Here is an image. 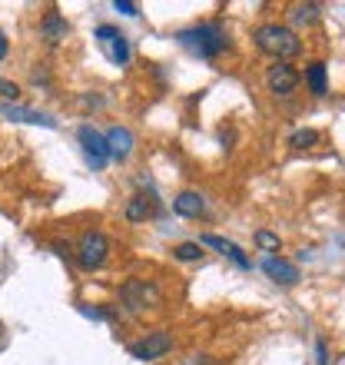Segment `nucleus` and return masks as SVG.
I'll use <instances>...</instances> for the list:
<instances>
[{"mask_svg": "<svg viewBox=\"0 0 345 365\" xmlns=\"http://www.w3.org/2000/svg\"><path fill=\"white\" fill-rule=\"evenodd\" d=\"M0 116H4V120H14V123H30V126L57 130V120H53L50 113H40V110H30V106H20V103H0Z\"/></svg>", "mask_w": 345, "mask_h": 365, "instance_id": "9b49d317", "label": "nucleus"}, {"mask_svg": "<svg viewBox=\"0 0 345 365\" xmlns=\"http://www.w3.org/2000/svg\"><path fill=\"white\" fill-rule=\"evenodd\" d=\"M299 70L292 67V63H272L266 73V83H269V93H276V96H289L292 90L299 87Z\"/></svg>", "mask_w": 345, "mask_h": 365, "instance_id": "1a4fd4ad", "label": "nucleus"}, {"mask_svg": "<svg viewBox=\"0 0 345 365\" xmlns=\"http://www.w3.org/2000/svg\"><path fill=\"white\" fill-rule=\"evenodd\" d=\"M0 349H4V339H0Z\"/></svg>", "mask_w": 345, "mask_h": 365, "instance_id": "a878e982", "label": "nucleus"}, {"mask_svg": "<svg viewBox=\"0 0 345 365\" xmlns=\"http://www.w3.org/2000/svg\"><path fill=\"white\" fill-rule=\"evenodd\" d=\"M259 266H262V272L282 289H289V286H296L299 282V266L296 262H289V259H282V256H266Z\"/></svg>", "mask_w": 345, "mask_h": 365, "instance_id": "f8f14e48", "label": "nucleus"}, {"mask_svg": "<svg viewBox=\"0 0 345 365\" xmlns=\"http://www.w3.org/2000/svg\"><path fill=\"white\" fill-rule=\"evenodd\" d=\"M126 352H130V359H136V362H156V359H163L172 352V336L166 329H153V332L140 336L136 342H130Z\"/></svg>", "mask_w": 345, "mask_h": 365, "instance_id": "39448f33", "label": "nucleus"}, {"mask_svg": "<svg viewBox=\"0 0 345 365\" xmlns=\"http://www.w3.org/2000/svg\"><path fill=\"white\" fill-rule=\"evenodd\" d=\"M77 143L80 150H83V160L90 170H106V163H110V150H106V136L96 130L93 123H83L77 130Z\"/></svg>", "mask_w": 345, "mask_h": 365, "instance_id": "0eeeda50", "label": "nucleus"}, {"mask_svg": "<svg viewBox=\"0 0 345 365\" xmlns=\"http://www.w3.org/2000/svg\"><path fill=\"white\" fill-rule=\"evenodd\" d=\"M252 40H256V47L262 50V53H269L276 63H289V57H296L299 50H302L299 34L282 27V24H262V27L252 34Z\"/></svg>", "mask_w": 345, "mask_h": 365, "instance_id": "f03ea898", "label": "nucleus"}, {"mask_svg": "<svg viewBox=\"0 0 345 365\" xmlns=\"http://www.w3.org/2000/svg\"><path fill=\"white\" fill-rule=\"evenodd\" d=\"M306 87L312 90V96H326L329 93V70L322 60L306 63Z\"/></svg>", "mask_w": 345, "mask_h": 365, "instance_id": "dca6fc26", "label": "nucleus"}, {"mask_svg": "<svg viewBox=\"0 0 345 365\" xmlns=\"http://www.w3.org/2000/svg\"><path fill=\"white\" fill-rule=\"evenodd\" d=\"M316 359H319V365H332V362H329V346H326V339H316Z\"/></svg>", "mask_w": 345, "mask_h": 365, "instance_id": "b1692460", "label": "nucleus"}, {"mask_svg": "<svg viewBox=\"0 0 345 365\" xmlns=\"http://www.w3.org/2000/svg\"><path fill=\"white\" fill-rule=\"evenodd\" d=\"M256 246L259 250H266V252H279V236L276 232H269V230H259L256 232Z\"/></svg>", "mask_w": 345, "mask_h": 365, "instance_id": "aec40b11", "label": "nucleus"}, {"mask_svg": "<svg viewBox=\"0 0 345 365\" xmlns=\"http://www.w3.org/2000/svg\"><path fill=\"white\" fill-rule=\"evenodd\" d=\"M70 34V24L60 17L57 10H47V17L40 20V37L47 40V43H60V40H67Z\"/></svg>", "mask_w": 345, "mask_h": 365, "instance_id": "2eb2a0df", "label": "nucleus"}, {"mask_svg": "<svg viewBox=\"0 0 345 365\" xmlns=\"http://www.w3.org/2000/svg\"><path fill=\"white\" fill-rule=\"evenodd\" d=\"M172 212L182 216V220H200L202 212H206V200H202V192H196V190L176 192V200H172Z\"/></svg>", "mask_w": 345, "mask_h": 365, "instance_id": "4468645a", "label": "nucleus"}, {"mask_svg": "<svg viewBox=\"0 0 345 365\" xmlns=\"http://www.w3.org/2000/svg\"><path fill=\"white\" fill-rule=\"evenodd\" d=\"M316 20H319L316 4H296L292 7V24H316Z\"/></svg>", "mask_w": 345, "mask_h": 365, "instance_id": "6ab92c4d", "label": "nucleus"}, {"mask_svg": "<svg viewBox=\"0 0 345 365\" xmlns=\"http://www.w3.org/2000/svg\"><path fill=\"white\" fill-rule=\"evenodd\" d=\"M103 136H106V150H110V160H116V163H126V160L133 156L136 140H133V133H130L126 126H110Z\"/></svg>", "mask_w": 345, "mask_h": 365, "instance_id": "ddd939ff", "label": "nucleus"}, {"mask_svg": "<svg viewBox=\"0 0 345 365\" xmlns=\"http://www.w3.org/2000/svg\"><path fill=\"white\" fill-rule=\"evenodd\" d=\"M196 242H200L202 250L210 246V250H216L220 256H226V259H230L232 266H236V269H242V272H249V269H252V259H249V256H246V252H242L232 240H222V236H216V232H206V236H200Z\"/></svg>", "mask_w": 345, "mask_h": 365, "instance_id": "6e6552de", "label": "nucleus"}, {"mask_svg": "<svg viewBox=\"0 0 345 365\" xmlns=\"http://www.w3.org/2000/svg\"><path fill=\"white\" fill-rule=\"evenodd\" d=\"M160 302H163V292L150 279H126L123 286H120V306L130 316H140L146 309H156Z\"/></svg>", "mask_w": 345, "mask_h": 365, "instance_id": "7ed1b4c3", "label": "nucleus"}, {"mask_svg": "<svg viewBox=\"0 0 345 365\" xmlns=\"http://www.w3.org/2000/svg\"><path fill=\"white\" fill-rule=\"evenodd\" d=\"M7 50H10V43H7V34H4V30H0V60L7 57Z\"/></svg>", "mask_w": 345, "mask_h": 365, "instance_id": "393cba45", "label": "nucleus"}, {"mask_svg": "<svg viewBox=\"0 0 345 365\" xmlns=\"http://www.w3.org/2000/svg\"><path fill=\"white\" fill-rule=\"evenodd\" d=\"M156 212H160V200H156V192L150 190H140L130 196V202H126V222H146V220H153Z\"/></svg>", "mask_w": 345, "mask_h": 365, "instance_id": "9d476101", "label": "nucleus"}, {"mask_svg": "<svg viewBox=\"0 0 345 365\" xmlns=\"http://www.w3.org/2000/svg\"><path fill=\"white\" fill-rule=\"evenodd\" d=\"M80 312H83L86 319H96V322H110V319H113V312H106V309H100V306H83V302H80Z\"/></svg>", "mask_w": 345, "mask_h": 365, "instance_id": "412c9836", "label": "nucleus"}, {"mask_svg": "<svg viewBox=\"0 0 345 365\" xmlns=\"http://www.w3.org/2000/svg\"><path fill=\"white\" fill-rule=\"evenodd\" d=\"M113 10L116 14H123V17H140V7L130 4V0H113Z\"/></svg>", "mask_w": 345, "mask_h": 365, "instance_id": "5701e85b", "label": "nucleus"}, {"mask_svg": "<svg viewBox=\"0 0 345 365\" xmlns=\"http://www.w3.org/2000/svg\"><path fill=\"white\" fill-rule=\"evenodd\" d=\"M0 96H4V100H10V103H17V100H20V87H17V83H10V80H0Z\"/></svg>", "mask_w": 345, "mask_h": 365, "instance_id": "4be33fe9", "label": "nucleus"}, {"mask_svg": "<svg viewBox=\"0 0 345 365\" xmlns=\"http://www.w3.org/2000/svg\"><path fill=\"white\" fill-rule=\"evenodd\" d=\"M202 256H206V250H202L200 242H180V246H172V259H180V262H200Z\"/></svg>", "mask_w": 345, "mask_h": 365, "instance_id": "f3484780", "label": "nucleus"}, {"mask_svg": "<svg viewBox=\"0 0 345 365\" xmlns=\"http://www.w3.org/2000/svg\"><path fill=\"white\" fill-rule=\"evenodd\" d=\"M73 256H77L80 269H86V272L103 269V262L110 259V240L100 230H86L77 240V252Z\"/></svg>", "mask_w": 345, "mask_h": 365, "instance_id": "20e7f679", "label": "nucleus"}, {"mask_svg": "<svg viewBox=\"0 0 345 365\" xmlns=\"http://www.w3.org/2000/svg\"><path fill=\"white\" fill-rule=\"evenodd\" d=\"M96 40H100V50L106 53V60H110L113 67H126V63H130L133 50H130V37H126L120 27L100 24V27H96Z\"/></svg>", "mask_w": 345, "mask_h": 365, "instance_id": "423d86ee", "label": "nucleus"}, {"mask_svg": "<svg viewBox=\"0 0 345 365\" xmlns=\"http://www.w3.org/2000/svg\"><path fill=\"white\" fill-rule=\"evenodd\" d=\"M176 43L190 50L200 60H216L222 50H230V30L220 20H206V24H192V27L176 34Z\"/></svg>", "mask_w": 345, "mask_h": 365, "instance_id": "f257e3e1", "label": "nucleus"}, {"mask_svg": "<svg viewBox=\"0 0 345 365\" xmlns=\"http://www.w3.org/2000/svg\"><path fill=\"white\" fill-rule=\"evenodd\" d=\"M316 143H319L316 130H296V133L289 136V146H292V150H312Z\"/></svg>", "mask_w": 345, "mask_h": 365, "instance_id": "a211bd4d", "label": "nucleus"}]
</instances>
